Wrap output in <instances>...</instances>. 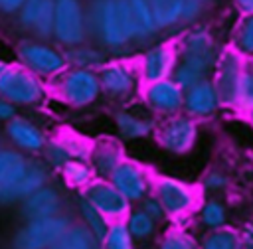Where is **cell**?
<instances>
[{
  "instance_id": "8fae6325",
  "label": "cell",
  "mask_w": 253,
  "mask_h": 249,
  "mask_svg": "<svg viewBox=\"0 0 253 249\" xmlns=\"http://www.w3.org/2000/svg\"><path fill=\"white\" fill-rule=\"evenodd\" d=\"M196 140V124L186 117H176L168 121L160 130V142L170 152L182 154L190 150Z\"/></svg>"
},
{
  "instance_id": "d6986e66",
  "label": "cell",
  "mask_w": 253,
  "mask_h": 249,
  "mask_svg": "<svg viewBox=\"0 0 253 249\" xmlns=\"http://www.w3.org/2000/svg\"><path fill=\"white\" fill-rule=\"evenodd\" d=\"M8 134L10 138L26 148V150H40L43 148V134L28 121L24 119H10V124H8Z\"/></svg>"
},
{
  "instance_id": "7bdbcfd3",
  "label": "cell",
  "mask_w": 253,
  "mask_h": 249,
  "mask_svg": "<svg viewBox=\"0 0 253 249\" xmlns=\"http://www.w3.org/2000/svg\"><path fill=\"white\" fill-rule=\"evenodd\" d=\"M243 247H245V249H253V225H247V227H245V233H243Z\"/></svg>"
},
{
  "instance_id": "9a60e30c",
  "label": "cell",
  "mask_w": 253,
  "mask_h": 249,
  "mask_svg": "<svg viewBox=\"0 0 253 249\" xmlns=\"http://www.w3.org/2000/svg\"><path fill=\"white\" fill-rule=\"evenodd\" d=\"M158 198L168 213H184L194 204L192 190L172 178H162L158 182Z\"/></svg>"
},
{
  "instance_id": "f546056e",
  "label": "cell",
  "mask_w": 253,
  "mask_h": 249,
  "mask_svg": "<svg viewBox=\"0 0 253 249\" xmlns=\"http://www.w3.org/2000/svg\"><path fill=\"white\" fill-rule=\"evenodd\" d=\"M237 47L245 55H253V14H247L237 32Z\"/></svg>"
},
{
  "instance_id": "4316f807",
  "label": "cell",
  "mask_w": 253,
  "mask_h": 249,
  "mask_svg": "<svg viewBox=\"0 0 253 249\" xmlns=\"http://www.w3.org/2000/svg\"><path fill=\"white\" fill-rule=\"evenodd\" d=\"M103 243L105 249H130V231L123 223L111 225L103 237Z\"/></svg>"
},
{
  "instance_id": "f35d334b",
  "label": "cell",
  "mask_w": 253,
  "mask_h": 249,
  "mask_svg": "<svg viewBox=\"0 0 253 249\" xmlns=\"http://www.w3.org/2000/svg\"><path fill=\"white\" fill-rule=\"evenodd\" d=\"M144 211H146L152 219H158V217H162L164 208H162V204H158V200H146V202H144Z\"/></svg>"
},
{
  "instance_id": "7402d4cb",
  "label": "cell",
  "mask_w": 253,
  "mask_h": 249,
  "mask_svg": "<svg viewBox=\"0 0 253 249\" xmlns=\"http://www.w3.org/2000/svg\"><path fill=\"white\" fill-rule=\"evenodd\" d=\"M117 126L123 136L126 138H140L146 136L152 128V123L144 117H134L130 113H119L117 115Z\"/></svg>"
},
{
  "instance_id": "bcb514c9",
  "label": "cell",
  "mask_w": 253,
  "mask_h": 249,
  "mask_svg": "<svg viewBox=\"0 0 253 249\" xmlns=\"http://www.w3.org/2000/svg\"><path fill=\"white\" fill-rule=\"evenodd\" d=\"M251 119H253V109H251Z\"/></svg>"
},
{
  "instance_id": "52a82bcc",
  "label": "cell",
  "mask_w": 253,
  "mask_h": 249,
  "mask_svg": "<svg viewBox=\"0 0 253 249\" xmlns=\"http://www.w3.org/2000/svg\"><path fill=\"white\" fill-rule=\"evenodd\" d=\"M241 73H243V67H241L239 55L233 51H225L217 61L215 81H213L219 103L223 105L237 103V89H239Z\"/></svg>"
},
{
  "instance_id": "2e32d148",
  "label": "cell",
  "mask_w": 253,
  "mask_h": 249,
  "mask_svg": "<svg viewBox=\"0 0 253 249\" xmlns=\"http://www.w3.org/2000/svg\"><path fill=\"white\" fill-rule=\"evenodd\" d=\"M101 89H105L109 95H128L134 87L132 71L123 63H111L101 69L99 75Z\"/></svg>"
},
{
  "instance_id": "b9f144b4",
  "label": "cell",
  "mask_w": 253,
  "mask_h": 249,
  "mask_svg": "<svg viewBox=\"0 0 253 249\" xmlns=\"http://www.w3.org/2000/svg\"><path fill=\"white\" fill-rule=\"evenodd\" d=\"M223 184H225V178H223L221 174H210L208 180H206V186H208L210 190H217V188H221Z\"/></svg>"
},
{
  "instance_id": "3957f363",
  "label": "cell",
  "mask_w": 253,
  "mask_h": 249,
  "mask_svg": "<svg viewBox=\"0 0 253 249\" xmlns=\"http://www.w3.org/2000/svg\"><path fill=\"white\" fill-rule=\"evenodd\" d=\"M61 43L77 45L85 36V16L79 0H53V32Z\"/></svg>"
},
{
  "instance_id": "8992f818",
  "label": "cell",
  "mask_w": 253,
  "mask_h": 249,
  "mask_svg": "<svg viewBox=\"0 0 253 249\" xmlns=\"http://www.w3.org/2000/svg\"><path fill=\"white\" fill-rule=\"evenodd\" d=\"M18 53L24 65L36 75H55L65 67V57L57 53L53 47L40 42H22Z\"/></svg>"
},
{
  "instance_id": "5bb4252c",
  "label": "cell",
  "mask_w": 253,
  "mask_h": 249,
  "mask_svg": "<svg viewBox=\"0 0 253 249\" xmlns=\"http://www.w3.org/2000/svg\"><path fill=\"white\" fill-rule=\"evenodd\" d=\"M111 182L126 200H138L146 190L144 174L132 162H119L111 172Z\"/></svg>"
},
{
  "instance_id": "6da1fadb",
  "label": "cell",
  "mask_w": 253,
  "mask_h": 249,
  "mask_svg": "<svg viewBox=\"0 0 253 249\" xmlns=\"http://www.w3.org/2000/svg\"><path fill=\"white\" fill-rule=\"evenodd\" d=\"M95 24L109 47H121L134 38L126 0H99L95 4Z\"/></svg>"
},
{
  "instance_id": "ab89813d",
  "label": "cell",
  "mask_w": 253,
  "mask_h": 249,
  "mask_svg": "<svg viewBox=\"0 0 253 249\" xmlns=\"http://www.w3.org/2000/svg\"><path fill=\"white\" fill-rule=\"evenodd\" d=\"M24 2L26 0H0V10L6 12V14H14V12L22 10Z\"/></svg>"
},
{
  "instance_id": "7a4b0ae2",
  "label": "cell",
  "mask_w": 253,
  "mask_h": 249,
  "mask_svg": "<svg viewBox=\"0 0 253 249\" xmlns=\"http://www.w3.org/2000/svg\"><path fill=\"white\" fill-rule=\"evenodd\" d=\"M43 95V87L36 73L24 67L4 65L0 71V97L8 99L10 103L30 105L38 103Z\"/></svg>"
},
{
  "instance_id": "9c48e42d",
  "label": "cell",
  "mask_w": 253,
  "mask_h": 249,
  "mask_svg": "<svg viewBox=\"0 0 253 249\" xmlns=\"http://www.w3.org/2000/svg\"><path fill=\"white\" fill-rule=\"evenodd\" d=\"M146 103L158 113H176L184 105V89L174 79L152 81L146 87Z\"/></svg>"
},
{
  "instance_id": "484cf974",
  "label": "cell",
  "mask_w": 253,
  "mask_h": 249,
  "mask_svg": "<svg viewBox=\"0 0 253 249\" xmlns=\"http://www.w3.org/2000/svg\"><path fill=\"white\" fill-rule=\"evenodd\" d=\"M67 61L73 63V67H95V65H101L103 63V57L97 49H91V47H73L67 51Z\"/></svg>"
},
{
  "instance_id": "44dd1931",
  "label": "cell",
  "mask_w": 253,
  "mask_h": 249,
  "mask_svg": "<svg viewBox=\"0 0 253 249\" xmlns=\"http://www.w3.org/2000/svg\"><path fill=\"white\" fill-rule=\"evenodd\" d=\"M97 237L85 227L65 229L63 235L49 249H97Z\"/></svg>"
},
{
  "instance_id": "e0dca14e",
  "label": "cell",
  "mask_w": 253,
  "mask_h": 249,
  "mask_svg": "<svg viewBox=\"0 0 253 249\" xmlns=\"http://www.w3.org/2000/svg\"><path fill=\"white\" fill-rule=\"evenodd\" d=\"M59 206L57 194L51 188H38L30 196H26L24 202V215L30 219H40V217H49L55 213Z\"/></svg>"
},
{
  "instance_id": "836d02e7",
  "label": "cell",
  "mask_w": 253,
  "mask_h": 249,
  "mask_svg": "<svg viewBox=\"0 0 253 249\" xmlns=\"http://www.w3.org/2000/svg\"><path fill=\"white\" fill-rule=\"evenodd\" d=\"M202 219L210 227H219L225 221V209H223V206H219L215 202H210L204 208V211H202Z\"/></svg>"
},
{
  "instance_id": "277c9868",
  "label": "cell",
  "mask_w": 253,
  "mask_h": 249,
  "mask_svg": "<svg viewBox=\"0 0 253 249\" xmlns=\"http://www.w3.org/2000/svg\"><path fill=\"white\" fill-rule=\"evenodd\" d=\"M67 229L65 217H40L30 219V223L16 235V249H49Z\"/></svg>"
},
{
  "instance_id": "ee69618b",
  "label": "cell",
  "mask_w": 253,
  "mask_h": 249,
  "mask_svg": "<svg viewBox=\"0 0 253 249\" xmlns=\"http://www.w3.org/2000/svg\"><path fill=\"white\" fill-rule=\"evenodd\" d=\"M237 8L247 16V14H253V0H235Z\"/></svg>"
},
{
  "instance_id": "5b68a950",
  "label": "cell",
  "mask_w": 253,
  "mask_h": 249,
  "mask_svg": "<svg viewBox=\"0 0 253 249\" xmlns=\"http://www.w3.org/2000/svg\"><path fill=\"white\" fill-rule=\"evenodd\" d=\"M101 91L99 77L85 67H75L67 71L61 79V95L67 103L75 107H85L97 99Z\"/></svg>"
},
{
  "instance_id": "8d00e7d4",
  "label": "cell",
  "mask_w": 253,
  "mask_h": 249,
  "mask_svg": "<svg viewBox=\"0 0 253 249\" xmlns=\"http://www.w3.org/2000/svg\"><path fill=\"white\" fill-rule=\"evenodd\" d=\"M160 249H196L194 241L182 233H174L170 237H166V241L162 243Z\"/></svg>"
},
{
  "instance_id": "ac0fdd59",
  "label": "cell",
  "mask_w": 253,
  "mask_h": 249,
  "mask_svg": "<svg viewBox=\"0 0 253 249\" xmlns=\"http://www.w3.org/2000/svg\"><path fill=\"white\" fill-rule=\"evenodd\" d=\"M126 4H128L130 20H132L134 38H148L150 34L158 30L154 16H152L150 0H126Z\"/></svg>"
},
{
  "instance_id": "f6af8a7d",
  "label": "cell",
  "mask_w": 253,
  "mask_h": 249,
  "mask_svg": "<svg viewBox=\"0 0 253 249\" xmlns=\"http://www.w3.org/2000/svg\"><path fill=\"white\" fill-rule=\"evenodd\" d=\"M4 65H6V63H2V61H0V71H2V69H4Z\"/></svg>"
},
{
  "instance_id": "d590c367",
  "label": "cell",
  "mask_w": 253,
  "mask_h": 249,
  "mask_svg": "<svg viewBox=\"0 0 253 249\" xmlns=\"http://www.w3.org/2000/svg\"><path fill=\"white\" fill-rule=\"evenodd\" d=\"M20 160H22V156L16 154V152H12V150H2V152H0V182L12 172V168H14Z\"/></svg>"
},
{
  "instance_id": "4dcf8cb0",
  "label": "cell",
  "mask_w": 253,
  "mask_h": 249,
  "mask_svg": "<svg viewBox=\"0 0 253 249\" xmlns=\"http://www.w3.org/2000/svg\"><path fill=\"white\" fill-rule=\"evenodd\" d=\"M237 103L241 107L253 109V71H243L239 79V89H237Z\"/></svg>"
},
{
  "instance_id": "ffe728a7",
  "label": "cell",
  "mask_w": 253,
  "mask_h": 249,
  "mask_svg": "<svg viewBox=\"0 0 253 249\" xmlns=\"http://www.w3.org/2000/svg\"><path fill=\"white\" fill-rule=\"evenodd\" d=\"M150 8L158 30L172 28L178 22H182L184 0H150Z\"/></svg>"
},
{
  "instance_id": "30bf717a",
  "label": "cell",
  "mask_w": 253,
  "mask_h": 249,
  "mask_svg": "<svg viewBox=\"0 0 253 249\" xmlns=\"http://www.w3.org/2000/svg\"><path fill=\"white\" fill-rule=\"evenodd\" d=\"M85 198L103 213V215H111V217H119L123 213H126L128 209V200L113 186L107 182H95L87 188Z\"/></svg>"
},
{
  "instance_id": "60d3db41",
  "label": "cell",
  "mask_w": 253,
  "mask_h": 249,
  "mask_svg": "<svg viewBox=\"0 0 253 249\" xmlns=\"http://www.w3.org/2000/svg\"><path fill=\"white\" fill-rule=\"evenodd\" d=\"M10 119H14V105L8 99L0 97V121H10Z\"/></svg>"
},
{
  "instance_id": "f1b7e54d",
  "label": "cell",
  "mask_w": 253,
  "mask_h": 249,
  "mask_svg": "<svg viewBox=\"0 0 253 249\" xmlns=\"http://www.w3.org/2000/svg\"><path fill=\"white\" fill-rule=\"evenodd\" d=\"M63 174H65L67 182L73 184V186H83V184H87L89 178H91L89 166H87L85 162H81L79 158H77V160H67V162L63 164Z\"/></svg>"
},
{
  "instance_id": "7dc6e473",
  "label": "cell",
  "mask_w": 253,
  "mask_h": 249,
  "mask_svg": "<svg viewBox=\"0 0 253 249\" xmlns=\"http://www.w3.org/2000/svg\"><path fill=\"white\" fill-rule=\"evenodd\" d=\"M200 2H202V0H200Z\"/></svg>"
},
{
  "instance_id": "e575fe53",
  "label": "cell",
  "mask_w": 253,
  "mask_h": 249,
  "mask_svg": "<svg viewBox=\"0 0 253 249\" xmlns=\"http://www.w3.org/2000/svg\"><path fill=\"white\" fill-rule=\"evenodd\" d=\"M45 158H47V162L49 164H53V166H61L63 168V164L71 158L69 156V152H67V148L63 146V142H59V144H47V148H45Z\"/></svg>"
},
{
  "instance_id": "83f0119b",
  "label": "cell",
  "mask_w": 253,
  "mask_h": 249,
  "mask_svg": "<svg viewBox=\"0 0 253 249\" xmlns=\"http://www.w3.org/2000/svg\"><path fill=\"white\" fill-rule=\"evenodd\" d=\"M239 247H241L239 237L229 229H219L211 233L204 243V249H239Z\"/></svg>"
},
{
  "instance_id": "7c38bea8",
  "label": "cell",
  "mask_w": 253,
  "mask_h": 249,
  "mask_svg": "<svg viewBox=\"0 0 253 249\" xmlns=\"http://www.w3.org/2000/svg\"><path fill=\"white\" fill-rule=\"evenodd\" d=\"M176 67V57L172 47L168 45H156L148 49L142 57V77L146 83L168 79V75Z\"/></svg>"
},
{
  "instance_id": "cb8c5ba5",
  "label": "cell",
  "mask_w": 253,
  "mask_h": 249,
  "mask_svg": "<svg viewBox=\"0 0 253 249\" xmlns=\"http://www.w3.org/2000/svg\"><path fill=\"white\" fill-rule=\"evenodd\" d=\"M79 208H81V213H83L85 221L89 223L93 235L103 241V237L107 235V229H109V225H107V221H105V215H103L87 198H81V200H79Z\"/></svg>"
},
{
  "instance_id": "603a6c76",
  "label": "cell",
  "mask_w": 253,
  "mask_h": 249,
  "mask_svg": "<svg viewBox=\"0 0 253 249\" xmlns=\"http://www.w3.org/2000/svg\"><path fill=\"white\" fill-rule=\"evenodd\" d=\"M91 156H93V166L101 174H111L115 170V166L121 162V152L115 142H103V144L95 146Z\"/></svg>"
},
{
  "instance_id": "1f68e13d",
  "label": "cell",
  "mask_w": 253,
  "mask_h": 249,
  "mask_svg": "<svg viewBox=\"0 0 253 249\" xmlns=\"http://www.w3.org/2000/svg\"><path fill=\"white\" fill-rule=\"evenodd\" d=\"M152 217L142 209V211H136L132 213L130 221H128V231L136 237H146L150 231H152Z\"/></svg>"
},
{
  "instance_id": "4fadbf2b",
  "label": "cell",
  "mask_w": 253,
  "mask_h": 249,
  "mask_svg": "<svg viewBox=\"0 0 253 249\" xmlns=\"http://www.w3.org/2000/svg\"><path fill=\"white\" fill-rule=\"evenodd\" d=\"M217 105H219V99H217L215 87H213V83H210L206 79L188 87L184 93V107L194 117L211 115L217 109Z\"/></svg>"
},
{
  "instance_id": "d6a6232c",
  "label": "cell",
  "mask_w": 253,
  "mask_h": 249,
  "mask_svg": "<svg viewBox=\"0 0 253 249\" xmlns=\"http://www.w3.org/2000/svg\"><path fill=\"white\" fill-rule=\"evenodd\" d=\"M47 2H49V0H26L24 6H22V10H20V20H22V24L28 26V28H32V26L36 24L38 16L42 14V10L45 8Z\"/></svg>"
},
{
  "instance_id": "ba28073f",
  "label": "cell",
  "mask_w": 253,
  "mask_h": 249,
  "mask_svg": "<svg viewBox=\"0 0 253 249\" xmlns=\"http://www.w3.org/2000/svg\"><path fill=\"white\" fill-rule=\"evenodd\" d=\"M182 61H188L206 73L215 63V43L206 30H192L182 42Z\"/></svg>"
},
{
  "instance_id": "74e56055",
  "label": "cell",
  "mask_w": 253,
  "mask_h": 249,
  "mask_svg": "<svg viewBox=\"0 0 253 249\" xmlns=\"http://www.w3.org/2000/svg\"><path fill=\"white\" fill-rule=\"evenodd\" d=\"M200 0H184V14H182V22H192L198 14H200Z\"/></svg>"
},
{
  "instance_id": "d4e9b609",
  "label": "cell",
  "mask_w": 253,
  "mask_h": 249,
  "mask_svg": "<svg viewBox=\"0 0 253 249\" xmlns=\"http://www.w3.org/2000/svg\"><path fill=\"white\" fill-rule=\"evenodd\" d=\"M172 73H174V81H176L182 89H188V87L200 83L202 79H206V71L200 69V67H196V65H192V63H188V61H180V63L174 67Z\"/></svg>"
}]
</instances>
